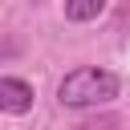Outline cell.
Masks as SVG:
<instances>
[{"mask_svg": "<svg viewBox=\"0 0 130 130\" xmlns=\"http://www.w3.org/2000/svg\"><path fill=\"white\" fill-rule=\"evenodd\" d=\"M122 93V77L110 73V69H98V65H81L73 73L61 77L57 85V102L69 106V110H93V106H110L114 98Z\"/></svg>", "mask_w": 130, "mask_h": 130, "instance_id": "1", "label": "cell"}, {"mask_svg": "<svg viewBox=\"0 0 130 130\" xmlns=\"http://www.w3.org/2000/svg\"><path fill=\"white\" fill-rule=\"evenodd\" d=\"M32 85L20 77H0V114H28L32 110Z\"/></svg>", "mask_w": 130, "mask_h": 130, "instance_id": "2", "label": "cell"}, {"mask_svg": "<svg viewBox=\"0 0 130 130\" xmlns=\"http://www.w3.org/2000/svg\"><path fill=\"white\" fill-rule=\"evenodd\" d=\"M102 8H106V0H65V20H73V24L98 20Z\"/></svg>", "mask_w": 130, "mask_h": 130, "instance_id": "3", "label": "cell"}, {"mask_svg": "<svg viewBox=\"0 0 130 130\" xmlns=\"http://www.w3.org/2000/svg\"><path fill=\"white\" fill-rule=\"evenodd\" d=\"M16 53V45H0V57H12Z\"/></svg>", "mask_w": 130, "mask_h": 130, "instance_id": "4", "label": "cell"}]
</instances>
